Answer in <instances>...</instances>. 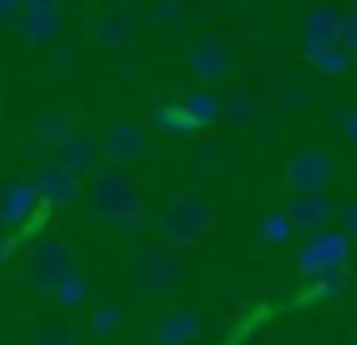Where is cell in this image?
Instances as JSON below:
<instances>
[{"instance_id": "cell-7", "label": "cell", "mask_w": 357, "mask_h": 345, "mask_svg": "<svg viewBox=\"0 0 357 345\" xmlns=\"http://www.w3.org/2000/svg\"><path fill=\"white\" fill-rule=\"evenodd\" d=\"M31 184H35V192H39L43 207H50V211H66V207H73L85 196V176H77L73 169H66L62 161H54V158L35 165Z\"/></svg>"}, {"instance_id": "cell-16", "label": "cell", "mask_w": 357, "mask_h": 345, "mask_svg": "<svg viewBox=\"0 0 357 345\" xmlns=\"http://www.w3.org/2000/svg\"><path fill=\"white\" fill-rule=\"evenodd\" d=\"M338 31H342V12L334 4H319L303 15V31H300V43H303V58L326 50V46L338 43Z\"/></svg>"}, {"instance_id": "cell-23", "label": "cell", "mask_w": 357, "mask_h": 345, "mask_svg": "<svg viewBox=\"0 0 357 345\" xmlns=\"http://www.w3.org/2000/svg\"><path fill=\"white\" fill-rule=\"evenodd\" d=\"M257 238H261V245H269V250H284V245H292L296 227H292V219H288L284 207H269V211L261 215Z\"/></svg>"}, {"instance_id": "cell-30", "label": "cell", "mask_w": 357, "mask_h": 345, "mask_svg": "<svg viewBox=\"0 0 357 345\" xmlns=\"http://www.w3.org/2000/svg\"><path fill=\"white\" fill-rule=\"evenodd\" d=\"M338 46L349 50L357 58V8L354 12H342V31H338Z\"/></svg>"}, {"instance_id": "cell-5", "label": "cell", "mask_w": 357, "mask_h": 345, "mask_svg": "<svg viewBox=\"0 0 357 345\" xmlns=\"http://www.w3.org/2000/svg\"><path fill=\"white\" fill-rule=\"evenodd\" d=\"M354 261V242L342 234L338 227H326V230H315V234H303V242L296 245L292 253V268L303 284L323 276L326 268H338V265H349Z\"/></svg>"}, {"instance_id": "cell-29", "label": "cell", "mask_w": 357, "mask_h": 345, "mask_svg": "<svg viewBox=\"0 0 357 345\" xmlns=\"http://www.w3.org/2000/svg\"><path fill=\"white\" fill-rule=\"evenodd\" d=\"M185 0H158L154 4V23H162V27H177V23H185Z\"/></svg>"}, {"instance_id": "cell-1", "label": "cell", "mask_w": 357, "mask_h": 345, "mask_svg": "<svg viewBox=\"0 0 357 345\" xmlns=\"http://www.w3.org/2000/svg\"><path fill=\"white\" fill-rule=\"evenodd\" d=\"M89 219L96 227H112L123 238H139L146 230V211H142L139 181L127 173V165L104 161L89 181Z\"/></svg>"}, {"instance_id": "cell-39", "label": "cell", "mask_w": 357, "mask_h": 345, "mask_svg": "<svg viewBox=\"0 0 357 345\" xmlns=\"http://www.w3.org/2000/svg\"><path fill=\"white\" fill-rule=\"evenodd\" d=\"M0 192H4V181H0Z\"/></svg>"}, {"instance_id": "cell-18", "label": "cell", "mask_w": 357, "mask_h": 345, "mask_svg": "<svg viewBox=\"0 0 357 345\" xmlns=\"http://www.w3.org/2000/svg\"><path fill=\"white\" fill-rule=\"evenodd\" d=\"M177 104L185 107V115L196 123V130L208 135L219 123V115H223V92H219V84H196V89L181 92Z\"/></svg>"}, {"instance_id": "cell-13", "label": "cell", "mask_w": 357, "mask_h": 345, "mask_svg": "<svg viewBox=\"0 0 357 345\" xmlns=\"http://www.w3.org/2000/svg\"><path fill=\"white\" fill-rule=\"evenodd\" d=\"M16 31H20V43L24 46H54L66 31V8H54V4H24L16 20Z\"/></svg>"}, {"instance_id": "cell-19", "label": "cell", "mask_w": 357, "mask_h": 345, "mask_svg": "<svg viewBox=\"0 0 357 345\" xmlns=\"http://www.w3.org/2000/svg\"><path fill=\"white\" fill-rule=\"evenodd\" d=\"M77 130V115L66 112V107H50V112H39L31 119V135H27V146L31 150H54L66 135Z\"/></svg>"}, {"instance_id": "cell-12", "label": "cell", "mask_w": 357, "mask_h": 345, "mask_svg": "<svg viewBox=\"0 0 357 345\" xmlns=\"http://www.w3.org/2000/svg\"><path fill=\"white\" fill-rule=\"evenodd\" d=\"M39 211H43V199L35 192L31 176H12V181H4V192H0V227L31 230Z\"/></svg>"}, {"instance_id": "cell-14", "label": "cell", "mask_w": 357, "mask_h": 345, "mask_svg": "<svg viewBox=\"0 0 357 345\" xmlns=\"http://www.w3.org/2000/svg\"><path fill=\"white\" fill-rule=\"evenodd\" d=\"M50 158L62 161L66 169H73L77 176H93L96 169L104 165V150H100V135H93V130L77 127L73 135H66L62 142L50 150Z\"/></svg>"}, {"instance_id": "cell-22", "label": "cell", "mask_w": 357, "mask_h": 345, "mask_svg": "<svg viewBox=\"0 0 357 345\" xmlns=\"http://www.w3.org/2000/svg\"><path fill=\"white\" fill-rule=\"evenodd\" d=\"M123 326H127L123 307H116V303H96V307H89V322H85L89 337H96V342H112V337L123 334Z\"/></svg>"}, {"instance_id": "cell-25", "label": "cell", "mask_w": 357, "mask_h": 345, "mask_svg": "<svg viewBox=\"0 0 357 345\" xmlns=\"http://www.w3.org/2000/svg\"><path fill=\"white\" fill-rule=\"evenodd\" d=\"M219 123H227L231 130H250L257 123V104L246 96V92L223 96V115H219Z\"/></svg>"}, {"instance_id": "cell-24", "label": "cell", "mask_w": 357, "mask_h": 345, "mask_svg": "<svg viewBox=\"0 0 357 345\" xmlns=\"http://www.w3.org/2000/svg\"><path fill=\"white\" fill-rule=\"evenodd\" d=\"M354 61H357L354 54H349V50H342V46L334 43V46H326V50L311 54V58H307V66L315 69L319 77H326V81H338V77H349Z\"/></svg>"}, {"instance_id": "cell-32", "label": "cell", "mask_w": 357, "mask_h": 345, "mask_svg": "<svg viewBox=\"0 0 357 345\" xmlns=\"http://www.w3.org/2000/svg\"><path fill=\"white\" fill-rule=\"evenodd\" d=\"M250 130L257 135V142H261V146H273V142L280 138V127H277L273 119H261V115H257V123H254Z\"/></svg>"}, {"instance_id": "cell-28", "label": "cell", "mask_w": 357, "mask_h": 345, "mask_svg": "<svg viewBox=\"0 0 357 345\" xmlns=\"http://www.w3.org/2000/svg\"><path fill=\"white\" fill-rule=\"evenodd\" d=\"M311 89L307 84H300V81H292V77H288L284 84H280V96H277V104L284 107V112H300V107H307L311 104Z\"/></svg>"}, {"instance_id": "cell-11", "label": "cell", "mask_w": 357, "mask_h": 345, "mask_svg": "<svg viewBox=\"0 0 357 345\" xmlns=\"http://www.w3.org/2000/svg\"><path fill=\"white\" fill-rule=\"evenodd\" d=\"M204 337V319L192 307H162L150 314V345H196Z\"/></svg>"}, {"instance_id": "cell-26", "label": "cell", "mask_w": 357, "mask_h": 345, "mask_svg": "<svg viewBox=\"0 0 357 345\" xmlns=\"http://www.w3.org/2000/svg\"><path fill=\"white\" fill-rule=\"evenodd\" d=\"M50 299H54V303L62 307L66 314H77V311H85V307H89V284H85V276H81V273L66 276V280L58 284L54 291H50Z\"/></svg>"}, {"instance_id": "cell-2", "label": "cell", "mask_w": 357, "mask_h": 345, "mask_svg": "<svg viewBox=\"0 0 357 345\" xmlns=\"http://www.w3.org/2000/svg\"><path fill=\"white\" fill-rule=\"evenodd\" d=\"M215 230V204L200 192H169L158 211V234L165 245L173 250H188V245H200L204 238Z\"/></svg>"}, {"instance_id": "cell-10", "label": "cell", "mask_w": 357, "mask_h": 345, "mask_svg": "<svg viewBox=\"0 0 357 345\" xmlns=\"http://www.w3.org/2000/svg\"><path fill=\"white\" fill-rule=\"evenodd\" d=\"M139 27H142V20L135 12V4L104 8V12H96L89 20V43L100 46V50H123V46H131L139 38Z\"/></svg>"}, {"instance_id": "cell-8", "label": "cell", "mask_w": 357, "mask_h": 345, "mask_svg": "<svg viewBox=\"0 0 357 345\" xmlns=\"http://www.w3.org/2000/svg\"><path fill=\"white\" fill-rule=\"evenodd\" d=\"M100 150L112 165H135L150 153V127L139 119H112L100 130Z\"/></svg>"}, {"instance_id": "cell-33", "label": "cell", "mask_w": 357, "mask_h": 345, "mask_svg": "<svg viewBox=\"0 0 357 345\" xmlns=\"http://www.w3.org/2000/svg\"><path fill=\"white\" fill-rule=\"evenodd\" d=\"M20 12H24V0H0V31H4V27H16Z\"/></svg>"}, {"instance_id": "cell-35", "label": "cell", "mask_w": 357, "mask_h": 345, "mask_svg": "<svg viewBox=\"0 0 357 345\" xmlns=\"http://www.w3.org/2000/svg\"><path fill=\"white\" fill-rule=\"evenodd\" d=\"M70 58H73V54H70V46H54V54H50V66H54V73H70Z\"/></svg>"}, {"instance_id": "cell-21", "label": "cell", "mask_w": 357, "mask_h": 345, "mask_svg": "<svg viewBox=\"0 0 357 345\" xmlns=\"http://www.w3.org/2000/svg\"><path fill=\"white\" fill-rule=\"evenodd\" d=\"M349 284H354V273H349V265L326 268L323 276L307 280V291H303V299H307V303H338V299H346Z\"/></svg>"}, {"instance_id": "cell-17", "label": "cell", "mask_w": 357, "mask_h": 345, "mask_svg": "<svg viewBox=\"0 0 357 345\" xmlns=\"http://www.w3.org/2000/svg\"><path fill=\"white\" fill-rule=\"evenodd\" d=\"M146 127H150V135L177 138V142H188V138L200 135V130H196V123L185 115V107L177 104V96L154 100V104H150V112H146Z\"/></svg>"}, {"instance_id": "cell-4", "label": "cell", "mask_w": 357, "mask_h": 345, "mask_svg": "<svg viewBox=\"0 0 357 345\" xmlns=\"http://www.w3.org/2000/svg\"><path fill=\"white\" fill-rule=\"evenodd\" d=\"M77 273V253L66 238H39L27 250V265H24V284L39 296H50L66 276Z\"/></svg>"}, {"instance_id": "cell-3", "label": "cell", "mask_w": 357, "mask_h": 345, "mask_svg": "<svg viewBox=\"0 0 357 345\" xmlns=\"http://www.w3.org/2000/svg\"><path fill=\"white\" fill-rule=\"evenodd\" d=\"M131 288L142 299H173L185 288V250L139 242L131 257Z\"/></svg>"}, {"instance_id": "cell-6", "label": "cell", "mask_w": 357, "mask_h": 345, "mask_svg": "<svg viewBox=\"0 0 357 345\" xmlns=\"http://www.w3.org/2000/svg\"><path fill=\"white\" fill-rule=\"evenodd\" d=\"M334 176H338V158L326 146H307L284 161L280 184L288 188V196H300V192H326Z\"/></svg>"}, {"instance_id": "cell-34", "label": "cell", "mask_w": 357, "mask_h": 345, "mask_svg": "<svg viewBox=\"0 0 357 345\" xmlns=\"http://www.w3.org/2000/svg\"><path fill=\"white\" fill-rule=\"evenodd\" d=\"M342 135H346V142H349V146H357V107L342 112Z\"/></svg>"}, {"instance_id": "cell-31", "label": "cell", "mask_w": 357, "mask_h": 345, "mask_svg": "<svg viewBox=\"0 0 357 345\" xmlns=\"http://www.w3.org/2000/svg\"><path fill=\"white\" fill-rule=\"evenodd\" d=\"M334 219H338V230H342V234H346L349 242L357 245V204H346L338 215H334Z\"/></svg>"}, {"instance_id": "cell-38", "label": "cell", "mask_w": 357, "mask_h": 345, "mask_svg": "<svg viewBox=\"0 0 357 345\" xmlns=\"http://www.w3.org/2000/svg\"><path fill=\"white\" fill-rule=\"evenodd\" d=\"M108 8H127V4H135V0H104Z\"/></svg>"}, {"instance_id": "cell-15", "label": "cell", "mask_w": 357, "mask_h": 345, "mask_svg": "<svg viewBox=\"0 0 357 345\" xmlns=\"http://www.w3.org/2000/svg\"><path fill=\"white\" fill-rule=\"evenodd\" d=\"M284 211H288V219H292L296 234H315V230L331 227L338 207H334V199L326 196V192H300V196H292L284 204Z\"/></svg>"}, {"instance_id": "cell-27", "label": "cell", "mask_w": 357, "mask_h": 345, "mask_svg": "<svg viewBox=\"0 0 357 345\" xmlns=\"http://www.w3.org/2000/svg\"><path fill=\"white\" fill-rule=\"evenodd\" d=\"M188 169H192L196 176H208V173H215L219 169V142L215 138H188Z\"/></svg>"}, {"instance_id": "cell-9", "label": "cell", "mask_w": 357, "mask_h": 345, "mask_svg": "<svg viewBox=\"0 0 357 345\" xmlns=\"http://www.w3.org/2000/svg\"><path fill=\"white\" fill-rule=\"evenodd\" d=\"M185 66H188V73L196 77V84H219L234 69V50H231L227 38L204 35L185 50Z\"/></svg>"}, {"instance_id": "cell-36", "label": "cell", "mask_w": 357, "mask_h": 345, "mask_svg": "<svg viewBox=\"0 0 357 345\" xmlns=\"http://www.w3.org/2000/svg\"><path fill=\"white\" fill-rule=\"evenodd\" d=\"M12 250H16V234H8V230H4V234H0V265L12 257Z\"/></svg>"}, {"instance_id": "cell-37", "label": "cell", "mask_w": 357, "mask_h": 345, "mask_svg": "<svg viewBox=\"0 0 357 345\" xmlns=\"http://www.w3.org/2000/svg\"><path fill=\"white\" fill-rule=\"evenodd\" d=\"M24 4H54V8H66V0H24Z\"/></svg>"}, {"instance_id": "cell-20", "label": "cell", "mask_w": 357, "mask_h": 345, "mask_svg": "<svg viewBox=\"0 0 357 345\" xmlns=\"http://www.w3.org/2000/svg\"><path fill=\"white\" fill-rule=\"evenodd\" d=\"M27 345H81V326L73 322V314H47V319H35Z\"/></svg>"}]
</instances>
